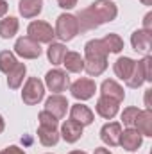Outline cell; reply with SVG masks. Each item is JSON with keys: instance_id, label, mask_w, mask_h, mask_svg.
<instances>
[{"instance_id": "obj_1", "label": "cell", "mask_w": 152, "mask_h": 154, "mask_svg": "<svg viewBox=\"0 0 152 154\" xmlns=\"http://www.w3.org/2000/svg\"><path fill=\"white\" fill-rule=\"evenodd\" d=\"M108 50L102 43V39H90L84 45V70L88 75L99 77L108 68Z\"/></svg>"}, {"instance_id": "obj_2", "label": "cell", "mask_w": 152, "mask_h": 154, "mask_svg": "<svg viewBox=\"0 0 152 154\" xmlns=\"http://www.w3.org/2000/svg\"><path fill=\"white\" fill-rule=\"evenodd\" d=\"M56 36L61 39V41H70L79 34V23H77V18L74 14H68V13H63L57 16V22H56Z\"/></svg>"}, {"instance_id": "obj_3", "label": "cell", "mask_w": 152, "mask_h": 154, "mask_svg": "<svg viewBox=\"0 0 152 154\" xmlns=\"http://www.w3.org/2000/svg\"><path fill=\"white\" fill-rule=\"evenodd\" d=\"M43 97H45L43 82L38 77H29L25 86H23V91H22V100L27 106H36L39 100H43Z\"/></svg>"}, {"instance_id": "obj_4", "label": "cell", "mask_w": 152, "mask_h": 154, "mask_svg": "<svg viewBox=\"0 0 152 154\" xmlns=\"http://www.w3.org/2000/svg\"><path fill=\"white\" fill-rule=\"evenodd\" d=\"M90 9H91L93 16L97 18L99 25L108 23V22H113L114 18H116V14H118V9H116V5H114L111 0H95L90 5Z\"/></svg>"}, {"instance_id": "obj_5", "label": "cell", "mask_w": 152, "mask_h": 154, "mask_svg": "<svg viewBox=\"0 0 152 154\" xmlns=\"http://www.w3.org/2000/svg\"><path fill=\"white\" fill-rule=\"evenodd\" d=\"M27 34H29V38L34 39L36 43H52L54 38H56L54 29L47 22H32L27 27Z\"/></svg>"}, {"instance_id": "obj_6", "label": "cell", "mask_w": 152, "mask_h": 154, "mask_svg": "<svg viewBox=\"0 0 152 154\" xmlns=\"http://www.w3.org/2000/svg\"><path fill=\"white\" fill-rule=\"evenodd\" d=\"M45 84H47V88H48L50 91L61 93V91H65V90L70 86V77H68V74H66L65 70L56 68V70L47 72V75H45Z\"/></svg>"}, {"instance_id": "obj_7", "label": "cell", "mask_w": 152, "mask_h": 154, "mask_svg": "<svg viewBox=\"0 0 152 154\" xmlns=\"http://www.w3.org/2000/svg\"><path fill=\"white\" fill-rule=\"evenodd\" d=\"M14 52L23 57V59H36L41 56V47L39 43H36L34 39H31L29 36L25 38H18L14 43Z\"/></svg>"}, {"instance_id": "obj_8", "label": "cell", "mask_w": 152, "mask_h": 154, "mask_svg": "<svg viewBox=\"0 0 152 154\" xmlns=\"http://www.w3.org/2000/svg\"><path fill=\"white\" fill-rule=\"evenodd\" d=\"M70 91L77 100H88L95 95L97 84L91 79H77L74 84H70Z\"/></svg>"}, {"instance_id": "obj_9", "label": "cell", "mask_w": 152, "mask_h": 154, "mask_svg": "<svg viewBox=\"0 0 152 154\" xmlns=\"http://www.w3.org/2000/svg\"><path fill=\"white\" fill-rule=\"evenodd\" d=\"M66 109H68V100L63 95H59V93L48 97L47 102H45V111H48L50 115H54L57 120L66 115Z\"/></svg>"}, {"instance_id": "obj_10", "label": "cell", "mask_w": 152, "mask_h": 154, "mask_svg": "<svg viewBox=\"0 0 152 154\" xmlns=\"http://www.w3.org/2000/svg\"><path fill=\"white\" fill-rule=\"evenodd\" d=\"M141 134L134 129V127H127L125 131H122V134H120V145L125 149V151H129V152H134V151H138L140 147H141Z\"/></svg>"}, {"instance_id": "obj_11", "label": "cell", "mask_w": 152, "mask_h": 154, "mask_svg": "<svg viewBox=\"0 0 152 154\" xmlns=\"http://www.w3.org/2000/svg\"><path fill=\"white\" fill-rule=\"evenodd\" d=\"M120 134H122V125L118 122H109L100 129V138L109 147H116L120 143Z\"/></svg>"}, {"instance_id": "obj_12", "label": "cell", "mask_w": 152, "mask_h": 154, "mask_svg": "<svg viewBox=\"0 0 152 154\" xmlns=\"http://www.w3.org/2000/svg\"><path fill=\"white\" fill-rule=\"evenodd\" d=\"M70 118L75 120L77 124H81L84 127V125L93 124V118L95 116H93V111L88 106H84V104H74L72 109H70Z\"/></svg>"}, {"instance_id": "obj_13", "label": "cell", "mask_w": 152, "mask_h": 154, "mask_svg": "<svg viewBox=\"0 0 152 154\" xmlns=\"http://www.w3.org/2000/svg\"><path fill=\"white\" fill-rule=\"evenodd\" d=\"M61 136H63V140L65 142H68V143H75L77 140L82 136V125L81 124H77L75 120H66L63 125H61Z\"/></svg>"}, {"instance_id": "obj_14", "label": "cell", "mask_w": 152, "mask_h": 154, "mask_svg": "<svg viewBox=\"0 0 152 154\" xmlns=\"http://www.w3.org/2000/svg\"><path fill=\"white\" fill-rule=\"evenodd\" d=\"M118 104L120 102H116V100H113V99H109V97H100L99 100H97V113L102 116V118H114L116 116V113H118Z\"/></svg>"}, {"instance_id": "obj_15", "label": "cell", "mask_w": 152, "mask_h": 154, "mask_svg": "<svg viewBox=\"0 0 152 154\" xmlns=\"http://www.w3.org/2000/svg\"><path fill=\"white\" fill-rule=\"evenodd\" d=\"M131 45L136 52H147L152 45V34L140 29V31H134L132 36H131Z\"/></svg>"}, {"instance_id": "obj_16", "label": "cell", "mask_w": 152, "mask_h": 154, "mask_svg": "<svg viewBox=\"0 0 152 154\" xmlns=\"http://www.w3.org/2000/svg\"><path fill=\"white\" fill-rule=\"evenodd\" d=\"M100 91H102L104 97H109V99H113L116 102H122L123 97H125L123 88H122L116 81H113V79H106V81L102 82V86H100Z\"/></svg>"}, {"instance_id": "obj_17", "label": "cell", "mask_w": 152, "mask_h": 154, "mask_svg": "<svg viewBox=\"0 0 152 154\" xmlns=\"http://www.w3.org/2000/svg\"><path fill=\"white\" fill-rule=\"evenodd\" d=\"M43 9V0H20L18 11L23 18H34Z\"/></svg>"}, {"instance_id": "obj_18", "label": "cell", "mask_w": 152, "mask_h": 154, "mask_svg": "<svg viewBox=\"0 0 152 154\" xmlns=\"http://www.w3.org/2000/svg\"><path fill=\"white\" fill-rule=\"evenodd\" d=\"M134 129L141 134V136H152V111L145 109L140 111V115L134 122Z\"/></svg>"}, {"instance_id": "obj_19", "label": "cell", "mask_w": 152, "mask_h": 154, "mask_svg": "<svg viewBox=\"0 0 152 154\" xmlns=\"http://www.w3.org/2000/svg\"><path fill=\"white\" fill-rule=\"evenodd\" d=\"M38 138L39 142L45 145V147H52L59 142V133H57V127H50V125H41L38 127Z\"/></svg>"}, {"instance_id": "obj_20", "label": "cell", "mask_w": 152, "mask_h": 154, "mask_svg": "<svg viewBox=\"0 0 152 154\" xmlns=\"http://www.w3.org/2000/svg\"><path fill=\"white\" fill-rule=\"evenodd\" d=\"M134 63L136 61H132L131 57H118L113 65V70H114V74H116V77H120L122 81H127L129 75L132 74Z\"/></svg>"}, {"instance_id": "obj_21", "label": "cell", "mask_w": 152, "mask_h": 154, "mask_svg": "<svg viewBox=\"0 0 152 154\" xmlns=\"http://www.w3.org/2000/svg\"><path fill=\"white\" fill-rule=\"evenodd\" d=\"M63 65L72 74H81L84 70V59L81 57L79 52H66L65 57H63Z\"/></svg>"}, {"instance_id": "obj_22", "label": "cell", "mask_w": 152, "mask_h": 154, "mask_svg": "<svg viewBox=\"0 0 152 154\" xmlns=\"http://www.w3.org/2000/svg\"><path fill=\"white\" fill-rule=\"evenodd\" d=\"M25 72H27V66L23 63H18L9 74H7V86L11 90H18L20 84L23 82V77H25Z\"/></svg>"}, {"instance_id": "obj_23", "label": "cell", "mask_w": 152, "mask_h": 154, "mask_svg": "<svg viewBox=\"0 0 152 154\" xmlns=\"http://www.w3.org/2000/svg\"><path fill=\"white\" fill-rule=\"evenodd\" d=\"M18 27H20V23H18V20H16L14 16L4 18V20L0 22V38H4V39L13 38V36L18 32Z\"/></svg>"}, {"instance_id": "obj_24", "label": "cell", "mask_w": 152, "mask_h": 154, "mask_svg": "<svg viewBox=\"0 0 152 154\" xmlns=\"http://www.w3.org/2000/svg\"><path fill=\"white\" fill-rule=\"evenodd\" d=\"M66 54V47L63 43H50V47L47 48V56H48V61L52 65H63V57Z\"/></svg>"}, {"instance_id": "obj_25", "label": "cell", "mask_w": 152, "mask_h": 154, "mask_svg": "<svg viewBox=\"0 0 152 154\" xmlns=\"http://www.w3.org/2000/svg\"><path fill=\"white\" fill-rule=\"evenodd\" d=\"M102 43H104L106 50L111 52V54H118V52H122V48H123V39L120 38L118 34H114V32L106 34V36L102 38Z\"/></svg>"}, {"instance_id": "obj_26", "label": "cell", "mask_w": 152, "mask_h": 154, "mask_svg": "<svg viewBox=\"0 0 152 154\" xmlns=\"http://www.w3.org/2000/svg\"><path fill=\"white\" fill-rule=\"evenodd\" d=\"M145 82V74H143V66L140 61L134 63V68H132V74L129 75V79L125 81V84L129 88H140L141 84Z\"/></svg>"}, {"instance_id": "obj_27", "label": "cell", "mask_w": 152, "mask_h": 154, "mask_svg": "<svg viewBox=\"0 0 152 154\" xmlns=\"http://www.w3.org/2000/svg\"><path fill=\"white\" fill-rule=\"evenodd\" d=\"M16 65H18V61H16L13 52H9V50H2L0 52V72L9 74Z\"/></svg>"}, {"instance_id": "obj_28", "label": "cell", "mask_w": 152, "mask_h": 154, "mask_svg": "<svg viewBox=\"0 0 152 154\" xmlns=\"http://www.w3.org/2000/svg\"><path fill=\"white\" fill-rule=\"evenodd\" d=\"M140 111H141V109H138V108H134V106L125 108L123 113H122V122H123V125L134 127V122H136V118H138V115H140Z\"/></svg>"}, {"instance_id": "obj_29", "label": "cell", "mask_w": 152, "mask_h": 154, "mask_svg": "<svg viewBox=\"0 0 152 154\" xmlns=\"http://www.w3.org/2000/svg\"><path fill=\"white\" fill-rule=\"evenodd\" d=\"M38 118H39V124H41V125H50V127H57V118H56L54 115H50L48 111H45V109H43V111L39 113Z\"/></svg>"}, {"instance_id": "obj_30", "label": "cell", "mask_w": 152, "mask_h": 154, "mask_svg": "<svg viewBox=\"0 0 152 154\" xmlns=\"http://www.w3.org/2000/svg\"><path fill=\"white\" fill-rule=\"evenodd\" d=\"M140 63H141V66H143L145 81H147V82H152V70H150V66H152V56H145Z\"/></svg>"}, {"instance_id": "obj_31", "label": "cell", "mask_w": 152, "mask_h": 154, "mask_svg": "<svg viewBox=\"0 0 152 154\" xmlns=\"http://www.w3.org/2000/svg\"><path fill=\"white\" fill-rule=\"evenodd\" d=\"M143 31L152 34V13H147L145 18H143Z\"/></svg>"}, {"instance_id": "obj_32", "label": "cell", "mask_w": 152, "mask_h": 154, "mask_svg": "<svg viewBox=\"0 0 152 154\" xmlns=\"http://www.w3.org/2000/svg\"><path fill=\"white\" fill-rule=\"evenodd\" d=\"M0 154H25V152H23V149H20V147L11 145V147H5V149H4Z\"/></svg>"}, {"instance_id": "obj_33", "label": "cell", "mask_w": 152, "mask_h": 154, "mask_svg": "<svg viewBox=\"0 0 152 154\" xmlns=\"http://www.w3.org/2000/svg\"><path fill=\"white\" fill-rule=\"evenodd\" d=\"M57 4H59V7H63V9H72V7H75L77 0H57Z\"/></svg>"}, {"instance_id": "obj_34", "label": "cell", "mask_w": 152, "mask_h": 154, "mask_svg": "<svg viewBox=\"0 0 152 154\" xmlns=\"http://www.w3.org/2000/svg\"><path fill=\"white\" fill-rule=\"evenodd\" d=\"M7 13V2L5 0H0V18Z\"/></svg>"}, {"instance_id": "obj_35", "label": "cell", "mask_w": 152, "mask_h": 154, "mask_svg": "<svg viewBox=\"0 0 152 154\" xmlns=\"http://www.w3.org/2000/svg\"><path fill=\"white\" fill-rule=\"evenodd\" d=\"M95 154H111L108 149H102V147H99V149H95Z\"/></svg>"}, {"instance_id": "obj_36", "label": "cell", "mask_w": 152, "mask_h": 154, "mask_svg": "<svg viewBox=\"0 0 152 154\" xmlns=\"http://www.w3.org/2000/svg\"><path fill=\"white\" fill-rule=\"evenodd\" d=\"M4 127H5V122H4V118H2V115H0V133L4 131Z\"/></svg>"}, {"instance_id": "obj_37", "label": "cell", "mask_w": 152, "mask_h": 154, "mask_svg": "<svg viewBox=\"0 0 152 154\" xmlns=\"http://www.w3.org/2000/svg\"><path fill=\"white\" fill-rule=\"evenodd\" d=\"M143 5H152V0H140Z\"/></svg>"}, {"instance_id": "obj_38", "label": "cell", "mask_w": 152, "mask_h": 154, "mask_svg": "<svg viewBox=\"0 0 152 154\" xmlns=\"http://www.w3.org/2000/svg\"><path fill=\"white\" fill-rule=\"evenodd\" d=\"M68 154H86L84 151H72V152H68Z\"/></svg>"}]
</instances>
